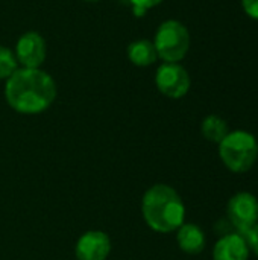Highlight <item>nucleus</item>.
Instances as JSON below:
<instances>
[{
	"label": "nucleus",
	"mask_w": 258,
	"mask_h": 260,
	"mask_svg": "<svg viewBox=\"0 0 258 260\" xmlns=\"http://www.w3.org/2000/svg\"><path fill=\"white\" fill-rule=\"evenodd\" d=\"M8 105L21 114H40L56 98V84L50 75L40 69H17L5 85Z\"/></svg>",
	"instance_id": "f257e3e1"
},
{
	"label": "nucleus",
	"mask_w": 258,
	"mask_h": 260,
	"mask_svg": "<svg viewBox=\"0 0 258 260\" xmlns=\"http://www.w3.org/2000/svg\"><path fill=\"white\" fill-rule=\"evenodd\" d=\"M141 215L146 225L157 233L176 232L186 221V206L181 195L169 184L151 186L141 200Z\"/></svg>",
	"instance_id": "f03ea898"
},
{
	"label": "nucleus",
	"mask_w": 258,
	"mask_h": 260,
	"mask_svg": "<svg viewBox=\"0 0 258 260\" xmlns=\"http://www.w3.org/2000/svg\"><path fill=\"white\" fill-rule=\"evenodd\" d=\"M219 155L231 172H248L258 158L257 139L254 134L243 129L230 131L219 143Z\"/></svg>",
	"instance_id": "7ed1b4c3"
},
{
	"label": "nucleus",
	"mask_w": 258,
	"mask_h": 260,
	"mask_svg": "<svg viewBox=\"0 0 258 260\" xmlns=\"http://www.w3.org/2000/svg\"><path fill=\"white\" fill-rule=\"evenodd\" d=\"M154 46L164 62H179L190 49V32L178 20H166L155 34Z\"/></svg>",
	"instance_id": "20e7f679"
},
{
	"label": "nucleus",
	"mask_w": 258,
	"mask_h": 260,
	"mask_svg": "<svg viewBox=\"0 0 258 260\" xmlns=\"http://www.w3.org/2000/svg\"><path fill=\"white\" fill-rule=\"evenodd\" d=\"M155 84L161 94L170 99L184 98L192 85L189 72L179 62H164L155 73Z\"/></svg>",
	"instance_id": "39448f33"
},
{
	"label": "nucleus",
	"mask_w": 258,
	"mask_h": 260,
	"mask_svg": "<svg viewBox=\"0 0 258 260\" xmlns=\"http://www.w3.org/2000/svg\"><path fill=\"white\" fill-rule=\"evenodd\" d=\"M227 215L239 233L246 236L258 222V200L249 192H239L228 201Z\"/></svg>",
	"instance_id": "423d86ee"
},
{
	"label": "nucleus",
	"mask_w": 258,
	"mask_h": 260,
	"mask_svg": "<svg viewBox=\"0 0 258 260\" xmlns=\"http://www.w3.org/2000/svg\"><path fill=\"white\" fill-rule=\"evenodd\" d=\"M113 244L108 233L102 230H90L81 235L75 245L78 260H106L111 254Z\"/></svg>",
	"instance_id": "0eeeda50"
},
{
	"label": "nucleus",
	"mask_w": 258,
	"mask_h": 260,
	"mask_svg": "<svg viewBox=\"0 0 258 260\" xmlns=\"http://www.w3.org/2000/svg\"><path fill=\"white\" fill-rule=\"evenodd\" d=\"M46 41L38 32L23 34L15 46V58L24 69H38L46 59Z\"/></svg>",
	"instance_id": "6e6552de"
},
{
	"label": "nucleus",
	"mask_w": 258,
	"mask_h": 260,
	"mask_svg": "<svg viewBox=\"0 0 258 260\" xmlns=\"http://www.w3.org/2000/svg\"><path fill=\"white\" fill-rule=\"evenodd\" d=\"M249 251L246 238L240 233H231L222 236L216 242L213 248V260H248Z\"/></svg>",
	"instance_id": "1a4fd4ad"
},
{
	"label": "nucleus",
	"mask_w": 258,
	"mask_h": 260,
	"mask_svg": "<svg viewBox=\"0 0 258 260\" xmlns=\"http://www.w3.org/2000/svg\"><path fill=\"white\" fill-rule=\"evenodd\" d=\"M176 242L181 251L187 254H199L205 248V233L204 230L190 222H184L176 230Z\"/></svg>",
	"instance_id": "9d476101"
},
{
	"label": "nucleus",
	"mask_w": 258,
	"mask_h": 260,
	"mask_svg": "<svg viewBox=\"0 0 258 260\" xmlns=\"http://www.w3.org/2000/svg\"><path fill=\"white\" fill-rule=\"evenodd\" d=\"M128 58L132 64L138 67H148L158 59L157 49L154 41L149 40H138L129 44L128 47Z\"/></svg>",
	"instance_id": "9b49d317"
},
{
	"label": "nucleus",
	"mask_w": 258,
	"mask_h": 260,
	"mask_svg": "<svg viewBox=\"0 0 258 260\" xmlns=\"http://www.w3.org/2000/svg\"><path fill=\"white\" fill-rule=\"evenodd\" d=\"M201 133L208 142L219 145L227 137V134L230 133V128H228V123L224 117H220L217 114H210L202 120Z\"/></svg>",
	"instance_id": "f8f14e48"
},
{
	"label": "nucleus",
	"mask_w": 258,
	"mask_h": 260,
	"mask_svg": "<svg viewBox=\"0 0 258 260\" xmlns=\"http://www.w3.org/2000/svg\"><path fill=\"white\" fill-rule=\"evenodd\" d=\"M17 70V58L14 52L0 46V79H8Z\"/></svg>",
	"instance_id": "ddd939ff"
},
{
	"label": "nucleus",
	"mask_w": 258,
	"mask_h": 260,
	"mask_svg": "<svg viewBox=\"0 0 258 260\" xmlns=\"http://www.w3.org/2000/svg\"><path fill=\"white\" fill-rule=\"evenodd\" d=\"M132 5V11L135 17H143L151 8L163 3L164 0H129Z\"/></svg>",
	"instance_id": "4468645a"
},
{
	"label": "nucleus",
	"mask_w": 258,
	"mask_h": 260,
	"mask_svg": "<svg viewBox=\"0 0 258 260\" xmlns=\"http://www.w3.org/2000/svg\"><path fill=\"white\" fill-rule=\"evenodd\" d=\"M240 2L245 14L252 20H258V0H240Z\"/></svg>",
	"instance_id": "2eb2a0df"
},
{
	"label": "nucleus",
	"mask_w": 258,
	"mask_h": 260,
	"mask_svg": "<svg viewBox=\"0 0 258 260\" xmlns=\"http://www.w3.org/2000/svg\"><path fill=\"white\" fill-rule=\"evenodd\" d=\"M246 241H248V245H249V250H252L255 254L258 256V222L246 233Z\"/></svg>",
	"instance_id": "dca6fc26"
},
{
	"label": "nucleus",
	"mask_w": 258,
	"mask_h": 260,
	"mask_svg": "<svg viewBox=\"0 0 258 260\" xmlns=\"http://www.w3.org/2000/svg\"><path fill=\"white\" fill-rule=\"evenodd\" d=\"M85 2H91L93 3V2H99V0H85Z\"/></svg>",
	"instance_id": "f3484780"
}]
</instances>
